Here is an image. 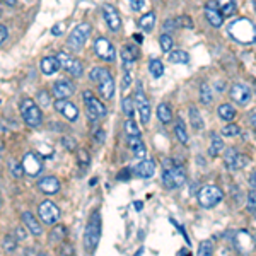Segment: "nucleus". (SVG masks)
Wrapping results in <instances>:
<instances>
[{
    "label": "nucleus",
    "mask_w": 256,
    "mask_h": 256,
    "mask_svg": "<svg viewBox=\"0 0 256 256\" xmlns=\"http://www.w3.org/2000/svg\"><path fill=\"white\" fill-rule=\"evenodd\" d=\"M217 3H219V7H221L222 14H224L226 17L232 16V14L236 12V9H237L236 0H217Z\"/></svg>",
    "instance_id": "obj_31"
},
{
    "label": "nucleus",
    "mask_w": 256,
    "mask_h": 256,
    "mask_svg": "<svg viewBox=\"0 0 256 256\" xmlns=\"http://www.w3.org/2000/svg\"><path fill=\"white\" fill-rule=\"evenodd\" d=\"M159 43H161L162 52H166V53L172 52V45H174V43H172V38L168 34V32H162V34L159 36Z\"/></svg>",
    "instance_id": "obj_36"
},
{
    "label": "nucleus",
    "mask_w": 256,
    "mask_h": 256,
    "mask_svg": "<svg viewBox=\"0 0 256 256\" xmlns=\"http://www.w3.org/2000/svg\"><path fill=\"white\" fill-rule=\"evenodd\" d=\"M92 82L97 84V91L99 94L103 96V99H111L114 94V81L111 77L110 70L108 68H103V67H94L89 74Z\"/></svg>",
    "instance_id": "obj_1"
},
{
    "label": "nucleus",
    "mask_w": 256,
    "mask_h": 256,
    "mask_svg": "<svg viewBox=\"0 0 256 256\" xmlns=\"http://www.w3.org/2000/svg\"><path fill=\"white\" fill-rule=\"evenodd\" d=\"M135 101H133V97H123V101H121V108H123V113L127 114L128 118H133V113H135Z\"/></svg>",
    "instance_id": "obj_37"
},
{
    "label": "nucleus",
    "mask_w": 256,
    "mask_h": 256,
    "mask_svg": "<svg viewBox=\"0 0 256 256\" xmlns=\"http://www.w3.org/2000/svg\"><path fill=\"white\" fill-rule=\"evenodd\" d=\"M176 28H178V21H176V19H168L164 23V32H169V29L174 31Z\"/></svg>",
    "instance_id": "obj_50"
},
{
    "label": "nucleus",
    "mask_w": 256,
    "mask_h": 256,
    "mask_svg": "<svg viewBox=\"0 0 256 256\" xmlns=\"http://www.w3.org/2000/svg\"><path fill=\"white\" fill-rule=\"evenodd\" d=\"M16 239L17 241H24L26 239V229L24 227H16Z\"/></svg>",
    "instance_id": "obj_52"
},
{
    "label": "nucleus",
    "mask_w": 256,
    "mask_h": 256,
    "mask_svg": "<svg viewBox=\"0 0 256 256\" xmlns=\"http://www.w3.org/2000/svg\"><path fill=\"white\" fill-rule=\"evenodd\" d=\"M135 174L139 176V178H142V179L152 178V176L156 174V162L149 161V159H143L135 168Z\"/></svg>",
    "instance_id": "obj_21"
},
{
    "label": "nucleus",
    "mask_w": 256,
    "mask_h": 256,
    "mask_svg": "<svg viewBox=\"0 0 256 256\" xmlns=\"http://www.w3.org/2000/svg\"><path fill=\"white\" fill-rule=\"evenodd\" d=\"M21 114H23L26 125L28 127H31V128L39 127L41 121H43L41 110H39V106L32 99H23L21 101Z\"/></svg>",
    "instance_id": "obj_5"
},
{
    "label": "nucleus",
    "mask_w": 256,
    "mask_h": 256,
    "mask_svg": "<svg viewBox=\"0 0 256 256\" xmlns=\"http://www.w3.org/2000/svg\"><path fill=\"white\" fill-rule=\"evenodd\" d=\"M135 208L137 210H140V208H142V201H135Z\"/></svg>",
    "instance_id": "obj_61"
},
{
    "label": "nucleus",
    "mask_w": 256,
    "mask_h": 256,
    "mask_svg": "<svg viewBox=\"0 0 256 256\" xmlns=\"http://www.w3.org/2000/svg\"><path fill=\"white\" fill-rule=\"evenodd\" d=\"M222 198H224V192L215 185H205L203 188L198 192V203L203 208L215 207L219 201H222Z\"/></svg>",
    "instance_id": "obj_6"
},
{
    "label": "nucleus",
    "mask_w": 256,
    "mask_h": 256,
    "mask_svg": "<svg viewBox=\"0 0 256 256\" xmlns=\"http://www.w3.org/2000/svg\"><path fill=\"white\" fill-rule=\"evenodd\" d=\"M36 256H50V255H48V253H45V251H41V253H38Z\"/></svg>",
    "instance_id": "obj_62"
},
{
    "label": "nucleus",
    "mask_w": 256,
    "mask_h": 256,
    "mask_svg": "<svg viewBox=\"0 0 256 256\" xmlns=\"http://www.w3.org/2000/svg\"><path fill=\"white\" fill-rule=\"evenodd\" d=\"M229 32L239 43H253L256 39V28L251 21L237 19L229 26Z\"/></svg>",
    "instance_id": "obj_3"
},
{
    "label": "nucleus",
    "mask_w": 256,
    "mask_h": 256,
    "mask_svg": "<svg viewBox=\"0 0 256 256\" xmlns=\"http://www.w3.org/2000/svg\"><path fill=\"white\" fill-rule=\"evenodd\" d=\"M174 133H176V137H178V140L183 143V145H186V143H188V133H186V128H185V123H183V120L176 121Z\"/></svg>",
    "instance_id": "obj_33"
},
{
    "label": "nucleus",
    "mask_w": 256,
    "mask_h": 256,
    "mask_svg": "<svg viewBox=\"0 0 256 256\" xmlns=\"http://www.w3.org/2000/svg\"><path fill=\"white\" fill-rule=\"evenodd\" d=\"M251 123H253V128H255V132H256V114H253V116H251Z\"/></svg>",
    "instance_id": "obj_60"
},
{
    "label": "nucleus",
    "mask_w": 256,
    "mask_h": 256,
    "mask_svg": "<svg viewBox=\"0 0 256 256\" xmlns=\"http://www.w3.org/2000/svg\"><path fill=\"white\" fill-rule=\"evenodd\" d=\"M250 185H251V188L256 190V171L250 176Z\"/></svg>",
    "instance_id": "obj_58"
},
{
    "label": "nucleus",
    "mask_w": 256,
    "mask_h": 256,
    "mask_svg": "<svg viewBox=\"0 0 256 256\" xmlns=\"http://www.w3.org/2000/svg\"><path fill=\"white\" fill-rule=\"evenodd\" d=\"M190 121H192V127L195 130H203V118H201L200 111L195 106H190Z\"/></svg>",
    "instance_id": "obj_29"
},
{
    "label": "nucleus",
    "mask_w": 256,
    "mask_h": 256,
    "mask_svg": "<svg viewBox=\"0 0 256 256\" xmlns=\"http://www.w3.org/2000/svg\"><path fill=\"white\" fill-rule=\"evenodd\" d=\"M149 70H150V74H152V77L159 79V77H162V74H164V65H162L161 60L152 58L149 62Z\"/></svg>",
    "instance_id": "obj_34"
},
{
    "label": "nucleus",
    "mask_w": 256,
    "mask_h": 256,
    "mask_svg": "<svg viewBox=\"0 0 256 256\" xmlns=\"http://www.w3.org/2000/svg\"><path fill=\"white\" fill-rule=\"evenodd\" d=\"M130 84H132V77H130V74H125L123 84H121V91H127V89L130 87Z\"/></svg>",
    "instance_id": "obj_54"
},
{
    "label": "nucleus",
    "mask_w": 256,
    "mask_h": 256,
    "mask_svg": "<svg viewBox=\"0 0 256 256\" xmlns=\"http://www.w3.org/2000/svg\"><path fill=\"white\" fill-rule=\"evenodd\" d=\"M23 168H24V172H26V174L38 176L39 172L43 171V162L38 157V154L28 152L26 156L23 157Z\"/></svg>",
    "instance_id": "obj_15"
},
{
    "label": "nucleus",
    "mask_w": 256,
    "mask_h": 256,
    "mask_svg": "<svg viewBox=\"0 0 256 256\" xmlns=\"http://www.w3.org/2000/svg\"><path fill=\"white\" fill-rule=\"evenodd\" d=\"M217 111H219V116L224 121H232L234 116H236V110H234L230 104H221Z\"/></svg>",
    "instance_id": "obj_32"
},
{
    "label": "nucleus",
    "mask_w": 256,
    "mask_h": 256,
    "mask_svg": "<svg viewBox=\"0 0 256 256\" xmlns=\"http://www.w3.org/2000/svg\"><path fill=\"white\" fill-rule=\"evenodd\" d=\"M53 94L57 99H67L74 94V84L67 79H60L53 84Z\"/></svg>",
    "instance_id": "obj_19"
},
{
    "label": "nucleus",
    "mask_w": 256,
    "mask_h": 256,
    "mask_svg": "<svg viewBox=\"0 0 256 256\" xmlns=\"http://www.w3.org/2000/svg\"><path fill=\"white\" fill-rule=\"evenodd\" d=\"M92 137H94V140L97 143H103L104 140H106V133H104L103 128H94V133H92Z\"/></svg>",
    "instance_id": "obj_48"
},
{
    "label": "nucleus",
    "mask_w": 256,
    "mask_h": 256,
    "mask_svg": "<svg viewBox=\"0 0 256 256\" xmlns=\"http://www.w3.org/2000/svg\"><path fill=\"white\" fill-rule=\"evenodd\" d=\"M135 57H137V52L135 48H132V45H125L123 48H121V60H123V68L127 72H130V68L135 63Z\"/></svg>",
    "instance_id": "obj_24"
},
{
    "label": "nucleus",
    "mask_w": 256,
    "mask_h": 256,
    "mask_svg": "<svg viewBox=\"0 0 256 256\" xmlns=\"http://www.w3.org/2000/svg\"><path fill=\"white\" fill-rule=\"evenodd\" d=\"M82 97H84V104H85V110H87L89 120L96 121V120H99V118L106 116V113H108L106 106H104L97 97H94V94H92L91 91H84Z\"/></svg>",
    "instance_id": "obj_8"
},
{
    "label": "nucleus",
    "mask_w": 256,
    "mask_h": 256,
    "mask_svg": "<svg viewBox=\"0 0 256 256\" xmlns=\"http://www.w3.org/2000/svg\"><path fill=\"white\" fill-rule=\"evenodd\" d=\"M7 38H9V31H7V28L2 24V26H0V41L5 43V39H7Z\"/></svg>",
    "instance_id": "obj_56"
},
{
    "label": "nucleus",
    "mask_w": 256,
    "mask_h": 256,
    "mask_svg": "<svg viewBox=\"0 0 256 256\" xmlns=\"http://www.w3.org/2000/svg\"><path fill=\"white\" fill-rule=\"evenodd\" d=\"M63 24L62 23H58V24H55V26L52 28V34H55V36H60L62 34V31H63Z\"/></svg>",
    "instance_id": "obj_55"
},
{
    "label": "nucleus",
    "mask_w": 256,
    "mask_h": 256,
    "mask_svg": "<svg viewBox=\"0 0 256 256\" xmlns=\"http://www.w3.org/2000/svg\"><path fill=\"white\" fill-rule=\"evenodd\" d=\"M197 256H214V246L210 241H201L198 244V255Z\"/></svg>",
    "instance_id": "obj_39"
},
{
    "label": "nucleus",
    "mask_w": 256,
    "mask_h": 256,
    "mask_svg": "<svg viewBox=\"0 0 256 256\" xmlns=\"http://www.w3.org/2000/svg\"><path fill=\"white\" fill-rule=\"evenodd\" d=\"M38 214H39V217H41V221L45 222V224H48V226L57 224V222H58V219H60L58 207H57V205L53 203L52 200L41 201V205L38 207Z\"/></svg>",
    "instance_id": "obj_10"
},
{
    "label": "nucleus",
    "mask_w": 256,
    "mask_h": 256,
    "mask_svg": "<svg viewBox=\"0 0 256 256\" xmlns=\"http://www.w3.org/2000/svg\"><path fill=\"white\" fill-rule=\"evenodd\" d=\"M212 99H214V96H212V89L208 87V84H201L200 85V101L203 104H210Z\"/></svg>",
    "instance_id": "obj_38"
},
{
    "label": "nucleus",
    "mask_w": 256,
    "mask_h": 256,
    "mask_svg": "<svg viewBox=\"0 0 256 256\" xmlns=\"http://www.w3.org/2000/svg\"><path fill=\"white\" fill-rule=\"evenodd\" d=\"M186 181V172L181 166H171V168H166L162 172V183L166 185V188L176 190L179 186H183Z\"/></svg>",
    "instance_id": "obj_7"
},
{
    "label": "nucleus",
    "mask_w": 256,
    "mask_h": 256,
    "mask_svg": "<svg viewBox=\"0 0 256 256\" xmlns=\"http://www.w3.org/2000/svg\"><path fill=\"white\" fill-rule=\"evenodd\" d=\"M168 60L171 63H188L190 62V55L185 52V50H174V52L169 53Z\"/></svg>",
    "instance_id": "obj_28"
},
{
    "label": "nucleus",
    "mask_w": 256,
    "mask_h": 256,
    "mask_svg": "<svg viewBox=\"0 0 256 256\" xmlns=\"http://www.w3.org/2000/svg\"><path fill=\"white\" fill-rule=\"evenodd\" d=\"M248 210L256 212V190L251 188V192L248 193Z\"/></svg>",
    "instance_id": "obj_46"
},
{
    "label": "nucleus",
    "mask_w": 256,
    "mask_h": 256,
    "mask_svg": "<svg viewBox=\"0 0 256 256\" xmlns=\"http://www.w3.org/2000/svg\"><path fill=\"white\" fill-rule=\"evenodd\" d=\"M9 166H10V172H12L14 178H21V176H23V172H24L23 162H16V161L10 159Z\"/></svg>",
    "instance_id": "obj_43"
},
{
    "label": "nucleus",
    "mask_w": 256,
    "mask_h": 256,
    "mask_svg": "<svg viewBox=\"0 0 256 256\" xmlns=\"http://www.w3.org/2000/svg\"><path fill=\"white\" fill-rule=\"evenodd\" d=\"M101 239V214L99 210H94L89 217V222L84 230V246L87 253H94Z\"/></svg>",
    "instance_id": "obj_2"
},
{
    "label": "nucleus",
    "mask_w": 256,
    "mask_h": 256,
    "mask_svg": "<svg viewBox=\"0 0 256 256\" xmlns=\"http://www.w3.org/2000/svg\"><path fill=\"white\" fill-rule=\"evenodd\" d=\"M60 67H62V65H60L58 57H45V58L41 60V70L45 75L57 74Z\"/></svg>",
    "instance_id": "obj_23"
},
{
    "label": "nucleus",
    "mask_w": 256,
    "mask_h": 256,
    "mask_svg": "<svg viewBox=\"0 0 256 256\" xmlns=\"http://www.w3.org/2000/svg\"><path fill=\"white\" fill-rule=\"evenodd\" d=\"M38 101H39V104L41 106H45V108H48L50 106V94H48V91H39L38 92Z\"/></svg>",
    "instance_id": "obj_47"
},
{
    "label": "nucleus",
    "mask_w": 256,
    "mask_h": 256,
    "mask_svg": "<svg viewBox=\"0 0 256 256\" xmlns=\"http://www.w3.org/2000/svg\"><path fill=\"white\" fill-rule=\"evenodd\" d=\"M230 99L236 104H239V106H246L251 99L250 87L244 84H234L232 87H230Z\"/></svg>",
    "instance_id": "obj_17"
},
{
    "label": "nucleus",
    "mask_w": 256,
    "mask_h": 256,
    "mask_svg": "<svg viewBox=\"0 0 256 256\" xmlns=\"http://www.w3.org/2000/svg\"><path fill=\"white\" fill-rule=\"evenodd\" d=\"M224 162H226V168L227 169H230V171H237V169H243L244 166L248 164V159L241 152H237L236 149H232V147H230V149L226 150Z\"/></svg>",
    "instance_id": "obj_13"
},
{
    "label": "nucleus",
    "mask_w": 256,
    "mask_h": 256,
    "mask_svg": "<svg viewBox=\"0 0 256 256\" xmlns=\"http://www.w3.org/2000/svg\"><path fill=\"white\" fill-rule=\"evenodd\" d=\"M205 17H207L208 24L214 28H221L222 23H224V14H222L217 2H208L205 5Z\"/></svg>",
    "instance_id": "obj_14"
},
{
    "label": "nucleus",
    "mask_w": 256,
    "mask_h": 256,
    "mask_svg": "<svg viewBox=\"0 0 256 256\" xmlns=\"http://www.w3.org/2000/svg\"><path fill=\"white\" fill-rule=\"evenodd\" d=\"M23 222H24L26 229L29 230L32 236H41V232H43L41 224L36 221V217L31 214V212H23Z\"/></svg>",
    "instance_id": "obj_22"
},
{
    "label": "nucleus",
    "mask_w": 256,
    "mask_h": 256,
    "mask_svg": "<svg viewBox=\"0 0 256 256\" xmlns=\"http://www.w3.org/2000/svg\"><path fill=\"white\" fill-rule=\"evenodd\" d=\"M3 2H5L9 7H14V5H16V3H17V0H3Z\"/></svg>",
    "instance_id": "obj_59"
},
{
    "label": "nucleus",
    "mask_w": 256,
    "mask_h": 256,
    "mask_svg": "<svg viewBox=\"0 0 256 256\" xmlns=\"http://www.w3.org/2000/svg\"><path fill=\"white\" fill-rule=\"evenodd\" d=\"M133 101H135V108H137V111H139V114H140V121H142L143 125L149 123V120H150V104H149V99H147V96L143 94L140 82L137 84Z\"/></svg>",
    "instance_id": "obj_9"
},
{
    "label": "nucleus",
    "mask_w": 256,
    "mask_h": 256,
    "mask_svg": "<svg viewBox=\"0 0 256 256\" xmlns=\"http://www.w3.org/2000/svg\"><path fill=\"white\" fill-rule=\"evenodd\" d=\"M157 118H159V121H162V123H169L172 120V111L166 103H161L157 106Z\"/></svg>",
    "instance_id": "obj_30"
},
{
    "label": "nucleus",
    "mask_w": 256,
    "mask_h": 256,
    "mask_svg": "<svg viewBox=\"0 0 256 256\" xmlns=\"http://www.w3.org/2000/svg\"><path fill=\"white\" fill-rule=\"evenodd\" d=\"M128 145H130V149H132V152L135 157L145 156V152H147L145 143H143V140L140 139V137H128Z\"/></svg>",
    "instance_id": "obj_25"
},
{
    "label": "nucleus",
    "mask_w": 256,
    "mask_h": 256,
    "mask_svg": "<svg viewBox=\"0 0 256 256\" xmlns=\"http://www.w3.org/2000/svg\"><path fill=\"white\" fill-rule=\"evenodd\" d=\"M128 3H130V7H132V10H142L143 9V5H145V0H128Z\"/></svg>",
    "instance_id": "obj_49"
},
{
    "label": "nucleus",
    "mask_w": 256,
    "mask_h": 256,
    "mask_svg": "<svg viewBox=\"0 0 256 256\" xmlns=\"http://www.w3.org/2000/svg\"><path fill=\"white\" fill-rule=\"evenodd\" d=\"M154 24H156V14L154 12H147L143 14L139 19V26L140 29H143V32H150L154 29Z\"/></svg>",
    "instance_id": "obj_27"
},
{
    "label": "nucleus",
    "mask_w": 256,
    "mask_h": 256,
    "mask_svg": "<svg viewBox=\"0 0 256 256\" xmlns=\"http://www.w3.org/2000/svg\"><path fill=\"white\" fill-rule=\"evenodd\" d=\"M128 176H132V172H130L128 168H125V171H121L120 174H118V179H127Z\"/></svg>",
    "instance_id": "obj_57"
},
{
    "label": "nucleus",
    "mask_w": 256,
    "mask_h": 256,
    "mask_svg": "<svg viewBox=\"0 0 256 256\" xmlns=\"http://www.w3.org/2000/svg\"><path fill=\"white\" fill-rule=\"evenodd\" d=\"M58 60H60V65H62V68L65 72H68V74L72 75V77H82V74H84V67H82V63L79 62V60H75L72 55H68L67 52H60L58 55Z\"/></svg>",
    "instance_id": "obj_11"
},
{
    "label": "nucleus",
    "mask_w": 256,
    "mask_h": 256,
    "mask_svg": "<svg viewBox=\"0 0 256 256\" xmlns=\"http://www.w3.org/2000/svg\"><path fill=\"white\" fill-rule=\"evenodd\" d=\"M255 215H256V212H255Z\"/></svg>",
    "instance_id": "obj_63"
},
{
    "label": "nucleus",
    "mask_w": 256,
    "mask_h": 256,
    "mask_svg": "<svg viewBox=\"0 0 256 256\" xmlns=\"http://www.w3.org/2000/svg\"><path fill=\"white\" fill-rule=\"evenodd\" d=\"M55 110L62 113L68 121H77L79 118V108L74 103L67 99H57L55 101Z\"/></svg>",
    "instance_id": "obj_16"
},
{
    "label": "nucleus",
    "mask_w": 256,
    "mask_h": 256,
    "mask_svg": "<svg viewBox=\"0 0 256 256\" xmlns=\"http://www.w3.org/2000/svg\"><path fill=\"white\" fill-rule=\"evenodd\" d=\"M58 256H75V251L72 248V244L68 243H62L58 246Z\"/></svg>",
    "instance_id": "obj_45"
},
{
    "label": "nucleus",
    "mask_w": 256,
    "mask_h": 256,
    "mask_svg": "<svg viewBox=\"0 0 256 256\" xmlns=\"http://www.w3.org/2000/svg\"><path fill=\"white\" fill-rule=\"evenodd\" d=\"M77 162H79V166H81V169L89 168V164H91V157H89V154L85 152L84 149H81L77 152Z\"/></svg>",
    "instance_id": "obj_42"
},
{
    "label": "nucleus",
    "mask_w": 256,
    "mask_h": 256,
    "mask_svg": "<svg viewBox=\"0 0 256 256\" xmlns=\"http://www.w3.org/2000/svg\"><path fill=\"white\" fill-rule=\"evenodd\" d=\"M178 26H186V28H192L193 24H192V21H190V17H186V16H181V17H178Z\"/></svg>",
    "instance_id": "obj_51"
},
{
    "label": "nucleus",
    "mask_w": 256,
    "mask_h": 256,
    "mask_svg": "<svg viewBox=\"0 0 256 256\" xmlns=\"http://www.w3.org/2000/svg\"><path fill=\"white\" fill-rule=\"evenodd\" d=\"M222 150H224V142H222L221 135H217V133H212V135H210V147H208V154L214 157V156H219Z\"/></svg>",
    "instance_id": "obj_26"
},
{
    "label": "nucleus",
    "mask_w": 256,
    "mask_h": 256,
    "mask_svg": "<svg viewBox=\"0 0 256 256\" xmlns=\"http://www.w3.org/2000/svg\"><path fill=\"white\" fill-rule=\"evenodd\" d=\"M65 234H67V229H65L62 224L55 226L52 229V232H50V241H52V243H58V241H62L65 237Z\"/></svg>",
    "instance_id": "obj_35"
},
{
    "label": "nucleus",
    "mask_w": 256,
    "mask_h": 256,
    "mask_svg": "<svg viewBox=\"0 0 256 256\" xmlns=\"http://www.w3.org/2000/svg\"><path fill=\"white\" fill-rule=\"evenodd\" d=\"M94 50L99 58H103L104 62H114L116 60V50L111 45V41L108 38H97L94 43Z\"/></svg>",
    "instance_id": "obj_12"
},
{
    "label": "nucleus",
    "mask_w": 256,
    "mask_h": 256,
    "mask_svg": "<svg viewBox=\"0 0 256 256\" xmlns=\"http://www.w3.org/2000/svg\"><path fill=\"white\" fill-rule=\"evenodd\" d=\"M241 133V128L237 127V125H226L224 128H222V135H226V137H236V135H239Z\"/></svg>",
    "instance_id": "obj_44"
},
{
    "label": "nucleus",
    "mask_w": 256,
    "mask_h": 256,
    "mask_svg": "<svg viewBox=\"0 0 256 256\" xmlns=\"http://www.w3.org/2000/svg\"><path fill=\"white\" fill-rule=\"evenodd\" d=\"M125 132L128 133V137H140V128L139 125L133 121V118H128L125 121Z\"/></svg>",
    "instance_id": "obj_40"
},
{
    "label": "nucleus",
    "mask_w": 256,
    "mask_h": 256,
    "mask_svg": "<svg viewBox=\"0 0 256 256\" xmlns=\"http://www.w3.org/2000/svg\"><path fill=\"white\" fill-rule=\"evenodd\" d=\"M103 16L104 19H106V24L110 26L111 31H120L121 28V19H120V14L116 12V9H114L111 3H104L103 5Z\"/></svg>",
    "instance_id": "obj_18"
},
{
    "label": "nucleus",
    "mask_w": 256,
    "mask_h": 256,
    "mask_svg": "<svg viewBox=\"0 0 256 256\" xmlns=\"http://www.w3.org/2000/svg\"><path fill=\"white\" fill-rule=\"evenodd\" d=\"M62 142H63V145L67 147L68 150H74V149H75V140H74V139H68V137H63Z\"/></svg>",
    "instance_id": "obj_53"
},
{
    "label": "nucleus",
    "mask_w": 256,
    "mask_h": 256,
    "mask_svg": "<svg viewBox=\"0 0 256 256\" xmlns=\"http://www.w3.org/2000/svg\"><path fill=\"white\" fill-rule=\"evenodd\" d=\"M2 248L5 251H9V253H12V251H16V248H17V239L14 236H3Z\"/></svg>",
    "instance_id": "obj_41"
},
{
    "label": "nucleus",
    "mask_w": 256,
    "mask_h": 256,
    "mask_svg": "<svg viewBox=\"0 0 256 256\" xmlns=\"http://www.w3.org/2000/svg\"><path fill=\"white\" fill-rule=\"evenodd\" d=\"M89 34H91V24L89 23H81L79 26H75L72 32L67 38V46L72 52H81L84 48L85 41H87Z\"/></svg>",
    "instance_id": "obj_4"
},
{
    "label": "nucleus",
    "mask_w": 256,
    "mask_h": 256,
    "mask_svg": "<svg viewBox=\"0 0 256 256\" xmlns=\"http://www.w3.org/2000/svg\"><path fill=\"white\" fill-rule=\"evenodd\" d=\"M38 186L43 193L53 195L60 190V181H58V178H55V176H45V178L39 179Z\"/></svg>",
    "instance_id": "obj_20"
}]
</instances>
